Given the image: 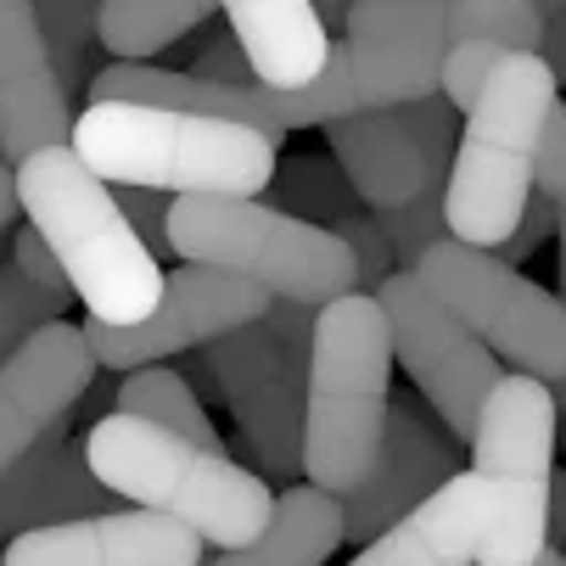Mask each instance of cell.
<instances>
[{
    "instance_id": "2",
    "label": "cell",
    "mask_w": 566,
    "mask_h": 566,
    "mask_svg": "<svg viewBox=\"0 0 566 566\" xmlns=\"http://www.w3.org/2000/svg\"><path fill=\"white\" fill-rule=\"evenodd\" d=\"M18 191H23L29 224L62 259L73 297L96 319L129 326V319H146L157 308L169 275L157 270V253L129 224L118 191L78 157L73 140H56V146H40L34 157H23Z\"/></svg>"
},
{
    "instance_id": "33",
    "label": "cell",
    "mask_w": 566,
    "mask_h": 566,
    "mask_svg": "<svg viewBox=\"0 0 566 566\" xmlns=\"http://www.w3.org/2000/svg\"><path fill=\"white\" fill-rule=\"evenodd\" d=\"M544 7V45L538 56L555 67V78H566V0H538Z\"/></svg>"
},
{
    "instance_id": "5",
    "label": "cell",
    "mask_w": 566,
    "mask_h": 566,
    "mask_svg": "<svg viewBox=\"0 0 566 566\" xmlns=\"http://www.w3.org/2000/svg\"><path fill=\"white\" fill-rule=\"evenodd\" d=\"M560 102V78L538 51H505L465 107L454 169L443 186L449 235L500 248L538 197V140Z\"/></svg>"
},
{
    "instance_id": "7",
    "label": "cell",
    "mask_w": 566,
    "mask_h": 566,
    "mask_svg": "<svg viewBox=\"0 0 566 566\" xmlns=\"http://www.w3.org/2000/svg\"><path fill=\"white\" fill-rule=\"evenodd\" d=\"M169 241L180 259L235 270L292 303L319 308L332 297L359 292V264L332 224H314V219L286 213L259 197H224V191L175 197Z\"/></svg>"
},
{
    "instance_id": "11",
    "label": "cell",
    "mask_w": 566,
    "mask_h": 566,
    "mask_svg": "<svg viewBox=\"0 0 566 566\" xmlns=\"http://www.w3.org/2000/svg\"><path fill=\"white\" fill-rule=\"evenodd\" d=\"M460 129H465V113L443 91H427L416 102L332 118L326 140L337 151V164L348 169L359 202L387 213V208H403V202L449 186Z\"/></svg>"
},
{
    "instance_id": "29",
    "label": "cell",
    "mask_w": 566,
    "mask_h": 566,
    "mask_svg": "<svg viewBox=\"0 0 566 566\" xmlns=\"http://www.w3.org/2000/svg\"><path fill=\"white\" fill-rule=\"evenodd\" d=\"M191 73L219 78V85H264L259 67H253V56H248V45L235 40L230 18H224V23H213V29L197 40V67H191Z\"/></svg>"
},
{
    "instance_id": "15",
    "label": "cell",
    "mask_w": 566,
    "mask_h": 566,
    "mask_svg": "<svg viewBox=\"0 0 566 566\" xmlns=\"http://www.w3.org/2000/svg\"><path fill=\"white\" fill-rule=\"evenodd\" d=\"M208 538L164 511H91L7 538L0 566H202Z\"/></svg>"
},
{
    "instance_id": "13",
    "label": "cell",
    "mask_w": 566,
    "mask_h": 566,
    "mask_svg": "<svg viewBox=\"0 0 566 566\" xmlns=\"http://www.w3.org/2000/svg\"><path fill=\"white\" fill-rule=\"evenodd\" d=\"M208 359L219 370L224 403L264 460L270 476H292L303 471V416H308V370H297L281 343L270 337L264 319L235 326L224 337L208 343Z\"/></svg>"
},
{
    "instance_id": "14",
    "label": "cell",
    "mask_w": 566,
    "mask_h": 566,
    "mask_svg": "<svg viewBox=\"0 0 566 566\" xmlns=\"http://www.w3.org/2000/svg\"><path fill=\"white\" fill-rule=\"evenodd\" d=\"M96 348L85 326L45 319L0 359V471H12L96 381Z\"/></svg>"
},
{
    "instance_id": "12",
    "label": "cell",
    "mask_w": 566,
    "mask_h": 566,
    "mask_svg": "<svg viewBox=\"0 0 566 566\" xmlns=\"http://www.w3.org/2000/svg\"><path fill=\"white\" fill-rule=\"evenodd\" d=\"M275 303L270 286L235 275V270H213V264H180L164 281V297L146 319H129V326H113V319H85V337L96 348V359L107 370H140V365H164L180 359L191 348H208L213 337L253 326L264 319Z\"/></svg>"
},
{
    "instance_id": "30",
    "label": "cell",
    "mask_w": 566,
    "mask_h": 566,
    "mask_svg": "<svg viewBox=\"0 0 566 566\" xmlns=\"http://www.w3.org/2000/svg\"><path fill=\"white\" fill-rule=\"evenodd\" d=\"M118 191V202H124V213H129V224L140 230V241L151 253H175V241H169V208H175V197L169 191H157V186H113Z\"/></svg>"
},
{
    "instance_id": "8",
    "label": "cell",
    "mask_w": 566,
    "mask_h": 566,
    "mask_svg": "<svg viewBox=\"0 0 566 566\" xmlns=\"http://www.w3.org/2000/svg\"><path fill=\"white\" fill-rule=\"evenodd\" d=\"M416 270L511 370L544 376L549 387L566 381V297L544 292L516 264L460 235L432 241Z\"/></svg>"
},
{
    "instance_id": "16",
    "label": "cell",
    "mask_w": 566,
    "mask_h": 566,
    "mask_svg": "<svg viewBox=\"0 0 566 566\" xmlns=\"http://www.w3.org/2000/svg\"><path fill=\"white\" fill-rule=\"evenodd\" d=\"M73 85L34 0H0V157L23 164L40 146L73 140Z\"/></svg>"
},
{
    "instance_id": "18",
    "label": "cell",
    "mask_w": 566,
    "mask_h": 566,
    "mask_svg": "<svg viewBox=\"0 0 566 566\" xmlns=\"http://www.w3.org/2000/svg\"><path fill=\"white\" fill-rule=\"evenodd\" d=\"M337 544H348L343 500L303 476L286 494H275V516L253 544H235L202 566H326Z\"/></svg>"
},
{
    "instance_id": "9",
    "label": "cell",
    "mask_w": 566,
    "mask_h": 566,
    "mask_svg": "<svg viewBox=\"0 0 566 566\" xmlns=\"http://www.w3.org/2000/svg\"><path fill=\"white\" fill-rule=\"evenodd\" d=\"M549 549L538 527L511 505L482 471H454L449 482L381 527L348 566H527Z\"/></svg>"
},
{
    "instance_id": "36",
    "label": "cell",
    "mask_w": 566,
    "mask_h": 566,
    "mask_svg": "<svg viewBox=\"0 0 566 566\" xmlns=\"http://www.w3.org/2000/svg\"><path fill=\"white\" fill-rule=\"evenodd\" d=\"M314 7H319V18H326V29H343V23H348V7H354V0H314Z\"/></svg>"
},
{
    "instance_id": "27",
    "label": "cell",
    "mask_w": 566,
    "mask_h": 566,
    "mask_svg": "<svg viewBox=\"0 0 566 566\" xmlns=\"http://www.w3.org/2000/svg\"><path fill=\"white\" fill-rule=\"evenodd\" d=\"M511 45H500V40H460V45H449V56H443V96L465 113L471 102H476V91H482V78L494 73V62L505 56Z\"/></svg>"
},
{
    "instance_id": "35",
    "label": "cell",
    "mask_w": 566,
    "mask_h": 566,
    "mask_svg": "<svg viewBox=\"0 0 566 566\" xmlns=\"http://www.w3.org/2000/svg\"><path fill=\"white\" fill-rule=\"evenodd\" d=\"M549 544H566V471L560 465L549 482Z\"/></svg>"
},
{
    "instance_id": "21",
    "label": "cell",
    "mask_w": 566,
    "mask_h": 566,
    "mask_svg": "<svg viewBox=\"0 0 566 566\" xmlns=\"http://www.w3.org/2000/svg\"><path fill=\"white\" fill-rule=\"evenodd\" d=\"M270 197L275 208L286 213H303L314 224H337L343 213H354V180L348 169L332 157H292V164H275V180H270Z\"/></svg>"
},
{
    "instance_id": "1",
    "label": "cell",
    "mask_w": 566,
    "mask_h": 566,
    "mask_svg": "<svg viewBox=\"0 0 566 566\" xmlns=\"http://www.w3.org/2000/svg\"><path fill=\"white\" fill-rule=\"evenodd\" d=\"M392 326L376 292L319 303L303 416V476L343 500L348 538L370 544L438 482L454 476V438H438L416 398L392 392Z\"/></svg>"
},
{
    "instance_id": "20",
    "label": "cell",
    "mask_w": 566,
    "mask_h": 566,
    "mask_svg": "<svg viewBox=\"0 0 566 566\" xmlns=\"http://www.w3.org/2000/svg\"><path fill=\"white\" fill-rule=\"evenodd\" d=\"M118 410H135V416H146V421H164V427L186 432V438L202 443V449H224V443H219V427L208 421L202 398H197V387H191L180 370H169V359H164V365L124 370Z\"/></svg>"
},
{
    "instance_id": "31",
    "label": "cell",
    "mask_w": 566,
    "mask_h": 566,
    "mask_svg": "<svg viewBox=\"0 0 566 566\" xmlns=\"http://www.w3.org/2000/svg\"><path fill=\"white\" fill-rule=\"evenodd\" d=\"M12 264L34 281V286H45V292H56L62 303L73 297V281H67V270H62V259L51 253V241L34 230V224H23L18 235H12Z\"/></svg>"
},
{
    "instance_id": "37",
    "label": "cell",
    "mask_w": 566,
    "mask_h": 566,
    "mask_svg": "<svg viewBox=\"0 0 566 566\" xmlns=\"http://www.w3.org/2000/svg\"><path fill=\"white\" fill-rule=\"evenodd\" d=\"M560 560H566V555H560V549H555V544H549V549H544V555H538V560H527V566H560Z\"/></svg>"
},
{
    "instance_id": "4",
    "label": "cell",
    "mask_w": 566,
    "mask_h": 566,
    "mask_svg": "<svg viewBox=\"0 0 566 566\" xmlns=\"http://www.w3.org/2000/svg\"><path fill=\"white\" fill-rule=\"evenodd\" d=\"M85 454L118 500L197 527L213 549L253 544L275 516V494L264 476H253L224 449H202L186 432L135 410L102 416L85 438Z\"/></svg>"
},
{
    "instance_id": "19",
    "label": "cell",
    "mask_w": 566,
    "mask_h": 566,
    "mask_svg": "<svg viewBox=\"0 0 566 566\" xmlns=\"http://www.w3.org/2000/svg\"><path fill=\"white\" fill-rule=\"evenodd\" d=\"M219 0H96V45L118 62H151L213 18Z\"/></svg>"
},
{
    "instance_id": "25",
    "label": "cell",
    "mask_w": 566,
    "mask_h": 566,
    "mask_svg": "<svg viewBox=\"0 0 566 566\" xmlns=\"http://www.w3.org/2000/svg\"><path fill=\"white\" fill-rule=\"evenodd\" d=\"M376 219L387 224V241H392L398 270H416V264H421V253L432 248V241H443V235H449L443 191H427V197L403 202V208H387V213H376Z\"/></svg>"
},
{
    "instance_id": "10",
    "label": "cell",
    "mask_w": 566,
    "mask_h": 566,
    "mask_svg": "<svg viewBox=\"0 0 566 566\" xmlns=\"http://www.w3.org/2000/svg\"><path fill=\"white\" fill-rule=\"evenodd\" d=\"M376 297L387 308L392 354H398L403 376H410L416 392L432 403V416L443 421V432L471 449L482 403H489V392L505 376V359L432 292V281L421 270H392Z\"/></svg>"
},
{
    "instance_id": "28",
    "label": "cell",
    "mask_w": 566,
    "mask_h": 566,
    "mask_svg": "<svg viewBox=\"0 0 566 566\" xmlns=\"http://www.w3.org/2000/svg\"><path fill=\"white\" fill-rule=\"evenodd\" d=\"M343 241H348V253L359 264V292H381V281L392 275V241H387V224L381 219H365V213H343L332 224Z\"/></svg>"
},
{
    "instance_id": "40",
    "label": "cell",
    "mask_w": 566,
    "mask_h": 566,
    "mask_svg": "<svg viewBox=\"0 0 566 566\" xmlns=\"http://www.w3.org/2000/svg\"><path fill=\"white\" fill-rule=\"evenodd\" d=\"M560 566H566V560H560Z\"/></svg>"
},
{
    "instance_id": "17",
    "label": "cell",
    "mask_w": 566,
    "mask_h": 566,
    "mask_svg": "<svg viewBox=\"0 0 566 566\" xmlns=\"http://www.w3.org/2000/svg\"><path fill=\"white\" fill-rule=\"evenodd\" d=\"M264 85H308L332 62V34L314 0H219Z\"/></svg>"
},
{
    "instance_id": "3",
    "label": "cell",
    "mask_w": 566,
    "mask_h": 566,
    "mask_svg": "<svg viewBox=\"0 0 566 566\" xmlns=\"http://www.w3.org/2000/svg\"><path fill=\"white\" fill-rule=\"evenodd\" d=\"M73 146L107 186H157L169 197H264L275 180V135L186 107L91 102L73 124Z\"/></svg>"
},
{
    "instance_id": "6",
    "label": "cell",
    "mask_w": 566,
    "mask_h": 566,
    "mask_svg": "<svg viewBox=\"0 0 566 566\" xmlns=\"http://www.w3.org/2000/svg\"><path fill=\"white\" fill-rule=\"evenodd\" d=\"M449 56V0H354L332 62L308 85H259L264 129H326L370 107L416 102L443 85Z\"/></svg>"
},
{
    "instance_id": "24",
    "label": "cell",
    "mask_w": 566,
    "mask_h": 566,
    "mask_svg": "<svg viewBox=\"0 0 566 566\" xmlns=\"http://www.w3.org/2000/svg\"><path fill=\"white\" fill-rule=\"evenodd\" d=\"M34 12L56 45V62L67 73V85L78 91V78H85V56L96 45V0H34Z\"/></svg>"
},
{
    "instance_id": "32",
    "label": "cell",
    "mask_w": 566,
    "mask_h": 566,
    "mask_svg": "<svg viewBox=\"0 0 566 566\" xmlns=\"http://www.w3.org/2000/svg\"><path fill=\"white\" fill-rule=\"evenodd\" d=\"M549 230H555V202H549V197L538 191V197L527 202L522 224H516V230H511V235L500 241V248H489V253H500L505 264H522V259H533V253H538V241H544Z\"/></svg>"
},
{
    "instance_id": "38",
    "label": "cell",
    "mask_w": 566,
    "mask_h": 566,
    "mask_svg": "<svg viewBox=\"0 0 566 566\" xmlns=\"http://www.w3.org/2000/svg\"><path fill=\"white\" fill-rule=\"evenodd\" d=\"M555 403H560V421H566V381H555Z\"/></svg>"
},
{
    "instance_id": "34",
    "label": "cell",
    "mask_w": 566,
    "mask_h": 566,
    "mask_svg": "<svg viewBox=\"0 0 566 566\" xmlns=\"http://www.w3.org/2000/svg\"><path fill=\"white\" fill-rule=\"evenodd\" d=\"M23 213V191H18V164H7L0 157V230H7L12 219Z\"/></svg>"
},
{
    "instance_id": "23",
    "label": "cell",
    "mask_w": 566,
    "mask_h": 566,
    "mask_svg": "<svg viewBox=\"0 0 566 566\" xmlns=\"http://www.w3.org/2000/svg\"><path fill=\"white\" fill-rule=\"evenodd\" d=\"M67 303L56 297V292H45V286H34L18 264H7L0 270V359H7L29 332H40L45 319H56Z\"/></svg>"
},
{
    "instance_id": "26",
    "label": "cell",
    "mask_w": 566,
    "mask_h": 566,
    "mask_svg": "<svg viewBox=\"0 0 566 566\" xmlns=\"http://www.w3.org/2000/svg\"><path fill=\"white\" fill-rule=\"evenodd\" d=\"M538 191L555 202V235H560V297H566V102H555L544 140H538Z\"/></svg>"
},
{
    "instance_id": "22",
    "label": "cell",
    "mask_w": 566,
    "mask_h": 566,
    "mask_svg": "<svg viewBox=\"0 0 566 566\" xmlns=\"http://www.w3.org/2000/svg\"><path fill=\"white\" fill-rule=\"evenodd\" d=\"M62 443H67V421H56L12 471H0V538H18L23 527H40L45 489H51V471L62 460Z\"/></svg>"
},
{
    "instance_id": "39",
    "label": "cell",
    "mask_w": 566,
    "mask_h": 566,
    "mask_svg": "<svg viewBox=\"0 0 566 566\" xmlns=\"http://www.w3.org/2000/svg\"><path fill=\"white\" fill-rule=\"evenodd\" d=\"M505 7H538V0H505Z\"/></svg>"
}]
</instances>
